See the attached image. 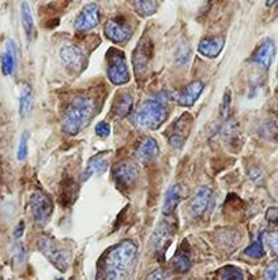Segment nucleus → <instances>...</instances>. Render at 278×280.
Returning <instances> with one entry per match:
<instances>
[{
    "label": "nucleus",
    "mask_w": 278,
    "mask_h": 280,
    "mask_svg": "<svg viewBox=\"0 0 278 280\" xmlns=\"http://www.w3.org/2000/svg\"><path fill=\"white\" fill-rule=\"evenodd\" d=\"M151 55H153V45L150 38L143 36L138 42L135 48L134 55H133V64L137 77H143L149 70L150 62H151Z\"/></svg>",
    "instance_id": "nucleus-7"
},
{
    "label": "nucleus",
    "mask_w": 278,
    "mask_h": 280,
    "mask_svg": "<svg viewBox=\"0 0 278 280\" xmlns=\"http://www.w3.org/2000/svg\"><path fill=\"white\" fill-rule=\"evenodd\" d=\"M109 133H111V126L107 123V122H100L97 126H96V134L101 138H105L108 137Z\"/></svg>",
    "instance_id": "nucleus-32"
},
{
    "label": "nucleus",
    "mask_w": 278,
    "mask_h": 280,
    "mask_svg": "<svg viewBox=\"0 0 278 280\" xmlns=\"http://www.w3.org/2000/svg\"><path fill=\"white\" fill-rule=\"evenodd\" d=\"M107 168H108V160H107V157L103 155L94 156V157H92V159L89 160L88 166H86L85 171H83L82 182L89 181L93 175L103 174V172L107 171Z\"/></svg>",
    "instance_id": "nucleus-18"
},
{
    "label": "nucleus",
    "mask_w": 278,
    "mask_h": 280,
    "mask_svg": "<svg viewBox=\"0 0 278 280\" xmlns=\"http://www.w3.org/2000/svg\"><path fill=\"white\" fill-rule=\"evenodd\" d=\"M138 257V246L133 241H122L103 256L100 276L103 280H129Z\"/></svg>",
    "instance_id": "nucleus-1"
},
{
    "label": "nucleus",
    "mask_w": 278,
    "mask_h": 280,
    "mask_svg": "<svg viewBox=\"0 0 278 280\" xmlns=\"http://www.w3.org/2000/svg\"><path fill=\"white\" fill-rule=\"evenodd\" d=\"M246 255L251 259H261L265 255V249H263V242H262V235H259L258 239L254 242L253 245H250L246 249Z\"/></svg>",
    "instance_id": "nucleus-27"
},
{
    "label": "nucleus",
    "mask_w": 278,
    "mask_h": 280,
    "mask_svg": "<svg viewBox=\"0 0 278 280\" xmlns=\"http://www.w3.org/2000/svg\"><path fill=\"white\" fill-rule=\"evenodd\" d=\"M130 4L134 7V10L142 16H150L154 14L158 8V3L154 0H135Z\"/></svg>",
    "instance_id": "nucleus-25"
},
{
    "label": "nucleus",
    "mask_w": 278,
    "mask_h": 280,
    "mask_svg": "<svg viewBox=\"0 0 278 280\" xmlns=\"http://www.w3.org/2000/svg\"><path fill=\"white\" fill-rule=\"evenodd\" d=\"M170 239V227L168 224H161L158 229L153 234V245H154L155 252H162L169 244Z\"/></svg>",
    "instance_id": "nucleus-23"
},
{
    "label": "nucleus",
    "mask_w": 278,
    "mask_h": 280,
    "mask_svg": "<svg viewBox=\"0 0 278 280\" xmlns=\"http://www.w3.org/2000/svg\"><path fill=\"white\" fill-rule=\"evenodd\" d=\"M60 60L72 73H81L85 67V52L75 44H66L59 51Z\"/></svg>",
    "instance_id": "nucleus-8"
},
{
    "label": "nucleus",
    "mask_w": 278,
    "mask_h": 280,
    "mask_svg": "<svg viewBox=\"0 0 278 280\" xmlns=\"http://www.w3.org/2000/svg\"><path fill=\"white\" fill-rule=\"evenodd\" d=\"M114 177L118 185L129 187L134 185L139 178L138 167L131 161H120L114 168Z\"/></svg>",
    "instance_id": "nucleus-12"
},
{
    "label": "nucleus",
    "mask_w": 278,
    "mask_h": 280,
    "mask_svg": "<svg viewBox=\"0 0 278 280\" xmlns=\"http://www.w3.org/2000/svg\"><path fill=\"white\" fill-rule=\"evenodd\" d=\"M224 45H225V38L224 37H206V38L201 40L199 45H198V51L203 56L213 59V57H217L221 53V51L224 49Z\"/></svg>",
    "instance_id": "nucleus-16"
},
{
    "label": "nucleus",
    "mask_w": 278,
    "mask_h": 280,
    "mask_svg": "<svg viewBox=\"0 0 278 280\" xmlns=\"http://www.w3.org/2000/svg\"><path fill=\"white\" fill-rule=\"evenodd\" d=\"M191 125H192V118H191L190 114H184L180 119H177L173 123V126L169 129V145L172 148L179 149V148L184 145L185 137L190 131Z\"/></svg>",
    "instance_id": "nucleus-11"
},
{
    "label": "nucleus",
    "mask_w": 278,
    "mask_h": 280,
    "mask_svg": "<svg viewBox=\"0 0 278 280\" xmlns=\"http://www.w3.org/2000/svg\"><path fill=\"white\" fill-rule=\"evenodd\" d=\"M16 66V48L12 40H8L5 52L1 56V71L4 75H11L15 71Z\"/></svg>",
    "instance_id": "nucleus-19"
},
{
    "label": "nucleus",
    "mask_w": 278,
    "mask_h": 280,
    "mask_svg": "<svg viewBox=\"0 0 278 280\" xmlns=\"http://www.w3.org/2000/svg\"><path fill=\"white\" fill-rule=\"evenodd\" d=\"M108 62V78L114 85H124L130 81L127 60L122 51L116 48H109L107 52Z\"/></svg>",
    "instance_id": "nucleus-5"
},
{
    "label": "nucleus",
    "mask_w": 278,
    "mask_h": 280,
    "mask_svg": "<svg viewBox=\"0 0 278 280\" xmlns=\"http://www.w3.org/2000/svg\"><path fill=\"white\" fill-rule=\"evenodd\" d=\"M268 242H269V246L272 248V250H273L274 253L278 256V231L269 234Z\"/></svg>",
    "instance_id": "nucleus-35"
},
{
    "label": "nucleus",
    "mask_w": 278,
    "mask_h": 280,
    "mask_svg": "<svg viewBox=\"0 0 278 280\" xmlns=\"http://www.w3.org/2000/svg\"><path fill=\"white\" fill-rule=\"evenodd\" d=\"M23 229H25V224H23V222H21V223L16 226L15 233H14V237H15V238H21L22 234H23Z\"/></svg>",
    "instance_id": "nucleus-37"
},
{
    "label": "nucleus",
    "mask_w": 278,
    "mask_h": 280,
    "mask_svg": "<svg viewBox=\"0 0 278 280\" xmlns=\"http://www.w3.org/2000/svg\"><path fill=\"white\" fill-rule=\"evenodd\" d=\"M188 59H190V48L185 42H183L176 51V62L177 64H185L188 62Z\"/></svg>",
    "instance_id": "nucleus-30"
},
{
    "label": "nucleus",
    "mask_w": 278,
    "mask_h": 280,
    "mask_svg": "<svg viewBox=\"0 0 278 280\" xmlns=\"http://www.w3.org/2000/svg\"><path fill=\"white\" fill-rule=\"evenodd\" d=\"M181 197H183V189L180 185H173L168 189V192L165 194L164 205H162V213L164 215H170L175 211L177 204L180 203Z\"/></svg>",
    "instance_id": "nucleus-20"
},
{
    "label": "nucleus",
    "mask_w": 278,
    "mask_h": 280,
    "mask_svg": "<svg viewBox=\"0 0 278 280\" xmlns=\"http://www.w3.org/2000/svg\"><path fill=\"white\" fill-rule=\"evenodd\" d=\"M173 268L180 274H185L191 268V260L185 255H177L173 259Z\"/></svg>",
    "instance_id": "nucleus-28"
},
{
    "label": "nucleus",
    "mask_w": 278,
    "mask_h": 280,
    "mask_svg": "<svg viewBox=\"0 0 278 280\" xmlns=\"http://www.w3.org/2000/svg\"><path fill=\"white\" fill-rule=\"evenodd\" d=\"M29 212L38 227H44L53 213V204L51 198L41 192H34L29 200Z\"/></svg>",
    "instance_id": "nucleus-6"
},
{
    "label": "nucleus",
    "mask_w": 278,
    "mask_h": 280,
    "mask_svg": "<svg viewBox=\"0 0 278 280\" xmlns=\"http://www.w3.org/2000/svg\"><path fill=\"white\" fill-rule=\"evenodd\" d=\"M104 30H105V36L115 44H126L133 36V31L130 30L127 26L116 21L107 22Z\"/></svg>",
    "instance_id": "nucleus-15"
},
{
    "label": "nucleus",
    "mask_w": 278,
    "mask_h": 280,
    "mask_svg": "<svg viewBox=\"0 0 278 280\" xmlns=\"http://www.w3.org/2000/svg\"><path fill=\"white\" fill-rule=\"evenodd\" d=\"M229 108H231V92L227 90L225 94H224V101H222V105H221V114L224 118H228Z\"/></svg>",
    "instance_id": "nucleus-33"
},
{
    "label": "nucleus",
    "mask_w": 278,
    "mask_h": 280,
    "mask_svg": "<svg viewBox=\"0 0 278 280\" xmlns=\"http://www.w3.org/2000/svg\"><path fill=\"white\" fill-rule=\"evenodd\" d=\"M93 114H94L93 99L85 97V96L74 97L63 115V131L67 135H77L89 125Z\"/></svg>",
    "instance_id": "nucleus-2"
},
{
    "label": "nucleus",
    "mask_w": 278,
    "mask_h": 280,
    "mask_svg": "<svg viewBox=\"0 0 278 280\" xmlns=\"http://www.w3.org/2000/svg\"><path fill=\"white\" fill-rule=\"evenodd\" d=\"M135 159L142 163V164H149L153 160H155L158 155H160V148L158 144L154 138L151 137H146L140 141L137 146V149L134 152Z\"/></svg>",
    "instance_id": "nucleus-13"
},
{
    "label": "nucleus",
    "mask_w": 278,
    "mask_h": 280,
    "mask_svg": "<svg viewBox=\"0 0 278 280\" xmlns=\"http://www.w3.org/2000/svg\"><path fill=\"white\" fill-rule=\"evenodd\" d=\"M168 99L160 94L140 104L134 114V125L140 130L158 129L168 118Z\"/></svg>",
    "instance_id": "nucleus-3"
},
{
    "label": "nucleus",
    "mask_w": 278,
    "mask_h": 280,
    "mask_svg": "<svg viewBox=\"0 0 278 280\" xmlns=\"http://www.w3.org/2000/svg\"><path fill=\"white\" fill-rule=\"evenodd\" d=\"M220 279L221 280H244L242 270L236 267H225L220 271Z\"/></svg>",
    "instance_id": "nucleus-26"
},
{
    "label": "nucleus",
    "mask_w": 278,
    "mask_h": 280,
    "mask_svg": "<svg viewBox=\"0 0 278 280\" xmlns=\"http://www.w3.org/2000/svg\"><path fill=\"white\" fill-rule=\"evenodd\" d=\"M203 88H205V85H203L202 81H194L188 86H185L183 90L176 92L173 94V100L181 107H191V105H194L198 97L201 96Z\"/></svg>",
    "instance_id": "nucleus-14"
},
{
    "label": "nucleus",
    "mask_w": 278,
    "mask_h": 280,
    "mask_svg": "<svg viewBox=\"0 0 278 280\" xmlns=\"http://www.w3.org/2000/svg\"><path fill=\"white\" fill-rule=\"evenodd\" d=\"M31 99H33V89L30 83L23 82L21 85V93H19V115L26 118L30 112Z\"/></svg>",
    "instance_id": "nucleus-22"
},
{
    "label": "nucleus",
    "mask_w": 278,
    "mask_h": 280,
    "mask_svg": "<svg viewBox=\"0 0 278 280\" xmlns=\"http://www.w3.org/2000/svg\"><path fill=\"white\" fill-rule=\"evenodd\" d=\"M266 219H268V222H270V223L278 226V207L269 208L268 211H266Z\"/></svg>",
    "instance_id": "nucleus-34"
},
{
    "label": "nucleus",
    "mask_w": 278,
    "mask_h": 280,
    "mask_svg": "<svg viewBox=\"0 0 278 280\" xmlns=\"http://www.w3.org/2000/svg\"><path fill=\"white\" fill-rule=\"evenodd\" d=\"M146 280H168V275L165 274L164 271L158 268V270L153 271L151 274H149Z\"/></svg>",
    "instance_id": "nucleus-36"
},
{
    "label": "nucleus",
    "mask_w": 278,
    "mask_h": 280,
    "mask_svg": "<svg viewBox=\"0 0 278 280\" xmlns=\"http://www.w3.org/2000/svg\"><path fill=\"white\" fill-rule=\"evenodd\" d=\"M21 18L22 25H23V29H25L26 38H27V41L30 42L31 37L34 34V19H33L30 5L26 1H23L21 5Z\"/></svg>",
    "instance_id": "nucleus-24"
},
{
    "label": "nucleus",
    "mask_w": 278,
    "mask_h": 280,
    "mask_svg": "<svg viewBox=\"0 0 278 280\" xmlns=\"http://www.w3.org/2000/svg\"><path fill=\"white\" fill-rule=\"evenodd\" d=\"M274 55H276V45L272 41H266L255 51V53L253 55V62L262 67L269 68L273 62Z\"/></svg>",
    "instance_id": "nucleus-17"
},
{
    "label": "nucleus",
    "mask_w": 278,
    "mask_h": 280,
    "mask_svg": "<svg viewBox=\"0 0 278 280\" xmlns=\"http://www.w3.org/2000/svg\"><path fill=\"white\" fill-rule=\"evenodd\" d=\"M133 109V96L129 92H123L116 96V101L114 104V112L115 115L123 119L131 112Z\"/></svg>",
    "instance_id": "nucleus-21"
},
{
    "label": "nucleus",
    "mask_w": 278,
    "mask_h": 280,
    "mask_svg": "<svg viewBox=\"0 0 278 280\" xmlns=\"http://www.w3.org/2000/svg\"><path fill=\"white\" fill-rule=\"evenodd\" d=\"M100 22V7L97 3H88L78 14L74 26L78 31H88L94 29Z\"/></svg>",
    "instance_id": "nucleus-10"
},
{
    "label": "nucleus",
    "mask_w": 278,
    "mask_h": 280,
    "mask_svg": "<svg viewBox=\"0 0 278 280\" xmlns=\"http://www.w3.org/2000/svg\"><path fill=\"white\" fill-rule=\"evenodd\" d=\"M27 142H29V133L23 131L19 140V145H18V153H16V159L19 161H23L27 157Z\"/></svg>",
    "instance_id": "nucleus-29"
},
{
    "label": "nucleus",
    "mask_w": 278,
    "mask_h": 280,
    "mask_svg": "<svg viewBox=\"0 0 278 280\" xmlns=\"http://www.w3.org/2000/svg\"><path fill=\"white\" fill-rule=\"evenodd\" d=\"M263 280H278V264L277 263H273L270 264L265 270V274H263Z\"/></svg>",
    "instance_id": "nucleus-31"
},
{
    "label": "nucleus",
    "mask_w": 278,
    "mask_h": 280,
    "mask_svg": "<svg viewBox=\"0 0 278 280\" xmlns=\"http://www.w3.org/2000/svg\"><path fill=\"white\" fill-rule=\"evenodd\" d=\"M213 203V190L207 186H201L190 200V215L192 218H201L207 212Z\"/></svg>",
    "instance_id": "nucleus-9"
},
{
    "label": "nucleus",
    "mask_w": 278,
    "mask_h": 280,
    "mask_svg": "<svg viewBox=\"0 0 278 280\" xmlns=\"http://www.w3.org/2000/svg\"><path fill=\"white\" fill-rule=\"evenodd\" d=\"M37 248H38V250L45 256L48 261L55 268H57L60 272H66L67 271L68 265H70L68 256L55 239L45 237V235L40 237L38 241H37Z\"/></svg>",
    "instance_id": "nucleus-4"
},
{
    "label": "nucleus",
    "mask_w": 278,
    "mask_h": 280,
    "mask_svg": "<svg viewBox=\"0 0 278 280\" xmlns=\"http://www.w3.org/2000/svg\"><path fill=\"white\" fill-rule=\"evenodd\" d=\"M56 280H64V279H56Z\"/></svg>",
    "instance_id": "nucleus-38"
}]
</instances>
